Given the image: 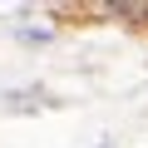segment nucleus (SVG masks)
I'll use <instances>...</instances> for the list:
<instances>
[{
	"instance_id": "obj_1",
	"label": "nucleus",
	"mask_w": 148,
	"mask_h": 148,
	"mask_svg": "<svg viewBox=\"0 0 148 148\" xmlns=\"http://www.w3.org/2000/svg\"><path fill=\"white\" fill-rule=\"evenodd\" d=\"M99 148H109V143H99Z\"/></svg>"
}]
</instances>
